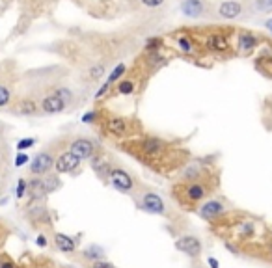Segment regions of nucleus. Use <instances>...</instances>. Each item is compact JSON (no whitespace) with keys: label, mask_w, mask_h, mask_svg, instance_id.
<instances>
[{"label":"nucleus","mask_w":272,"mask_h":268,"mask_svg":"<svg viewBox=\"0 0 272 268\" xmlns=\"http://www.w3.org/2000/svg\"><path fill=\"white\" fill-rule=\"evenodd\" d=\"M97 120V112L92 110V112H86L84 116H82V123H94Z\"/></svg>","instance_id":"nucleus-31"},{"label":"nucleus","mask_w":272,"mask_h":268,"mask_svg":"<svg viewBox=\"0 0 272 268\" xmlns=\"http://www.w3.org/2000/svg\"><path fill=\"white\" fill-rule=\"evenodd\" d=\"M26 190H28V183H26V179H19V181H17V188H15V195H17V199H23V197L26 195Z\"/></svg>","instance_id":"nucleus-25"},{"label":"nucleus","mask_w":272,"mask_h":268,"mask_svg":"<svg viewBox=\"0 0 272 268\" xmlns=\"http://www.w3.org/2000/svg\"><path fill=\"white\" fill-rule=\"evenodd\" d=\"M229 211V207L225 205V201L222 197H218V195H211V197H207L203 203L199 205L196 209L198 216L207 223H213L216 222L220 216H224L225 213Z\"/></svg>","instance_id":"nucleus-5"},{"label":"nucleus","mask_w":272,"mask_h":268,"mask_svg":"<svg viewBox=\"0 0 272 268\" xmlns=\"http://www.w3.org/2000/svg\"><path fill=\"white\" fill-rule=\"evenodd\" d=\"M10 101H11L10 88H8V86H4V84H0V108H2V106H6Z\"/></svg>","instance_id":"nucleus-22"},{"label":"nucleus","mask_w":272,"mask_h":268,"mask_svg":"<svg viewBox=\"0 0 272 268\" xmlns=\"http://www.w3.org/2000/svg\"><path fill=\"white\" fill-rule=\"evenodd\" d=\"M181 11L187 17H199L203 13V4H201V0H185L181 4Z\"/></svg>","instance_id":"nucleus-17"},{"label":"nucleus","mask_w":272,"mask_h":268,"mask_svg":"<svg viewBox=\"0 0 272 268\" xmlns=\"http://www.w3.org/2000/svg\"><path fill=\"white\" fill-rule=\"evenodd\" d=\"M216 188H218V177L215 173L198 179V181H177L170 188L172 199L179 205V209L183 211H196L199 205L205 201L207 197L216 195Z\"/></svg>","instance_id":"nucleus-2"},{"label":"nucleus","mask_w":272,"mask_h":268,"mask_svg":"<svg viewBox=\"0 0 272 268\" xmlns=\"http://www.w3.org/2000/svg\"><path fill=\"white\" fill-rule=\"evenodd\" d=\"M106 181L112 185L114 190H118L120 194L131 195V197L136 194V190H138V186H140V183L136 181V177L122 166H114L112 170H110L108 177H106Z\"/></svg>","instance_id":"nucleus-4"},{"label":"nucleus","mask_w":272,"mask_h":268,"mask_svg":"<svg viewBox=\"0 0 272 268\" xmlns=\"http://www.w3.org/2000/svg\"><path fill=\"white\" fill-rule=\"evenodd\" d=\"M160 45V39H151L149 43H148V49H159Z\"/></svg>","instance_id":"nucleus-37"},{"label":"nucleus","mask_w":272,"mask_h":268,"mask_svg":"<svg viewBox=\"0 0 272 268\" xmlns=\"http://www.w3.org/2000/svg\"><path fill=\"white\" fill-rule=\"evenodd\" d=\"M110 86H112V84L108 82V80H106V82L103 84V86H101V88H99V92L95 93V99H101V97H103L104 93L108 92V88H110Z\"/></svg>","instance_id":"nucleus-33"},{"label":"nucleus","mask_w":272,"mask_h":268,"mask_svg":"<svg viewBox=\"0 0 272 268\" xmlns=\"http://www.w3.org/2000/svg\"><path fill=\"white\" fill-rule=\"evenodd\" d=\"M175 248L181 253H185L188 259L196 261L201 257L203 244H201V239L196 237V235H181L177 241H175Z\"/></svg>","instance_id":"nucleus-6"},{"label":"nucleus","mask_w":272,"mask_h":268,"mask_svg":"<svg viewBox=\"0 0 272 268\" xmlns=\"http://www.w3.org/2000/svg\"><path fill=\"white\" fill-rule=\"evenodd\" d=\"M255 6L259 11H272V0H255Z\"/></svg>","instance_id":"nucleus-29"},{"label":"nucleus","mask_w":272,"mask_h":268,"mask_svg":"<svg viewBox=\"0 0 272 268\" xmlns=\"http://www.w3.org/2000/svg\"><path fill=\"white\" fill-rule=\"evenodd\" d=\"M36 244H38L39 248H47V244H49L47 237H45V235H38V239H36Z\"/></svg>","instance_id":"nucleus-35"},{"label":"nucleus","mask_w":272,"mask_h":268,"mask_svg":"<svg viewBox=\"0 0 272 268\" xmlns=\"http://www.w3.org/2000/svg\"><path fill=\"white\" fill-rule=\"evenodd\" d=\"M104 73V65L103 64H97L94 65L92 69H90V78L92 80H97V78H101V74Z\"/></svg>","instance_id":"nucleus-26"},{"label":"nucleus","mask_w":272,"mask_h":268,"mask_svg":"<svg viewBox=\"0 0 272 268\" xmlns=\"http://www.w3.org/2000/svg\"><path fill=\"white\" fill-rule=\"evenodd\" d=\"M241 11H243V6L239 4V2H235V0H225L220 4V8H218V15L224 19H235L241 15Z\"/></svg>","instance_id":"nucleus-14"},{"label":"nucleus","mask_w":272,"mask_h":268,"mask_svg":"<svg viewBox=\"0 0 272 268\" xmlns=\"http://www.w3.org/2000/svg\"><path fill=\"white\" fill-rule=\"evenodd\" d=\"M207 47L211 50H215V52H225L229 49V41L222 34H213V36H209V39H207Z\"/></svg>","instance_id":"nucleus-16"},{"label":"nucleus","mask_w":272,"mask_h":268,"mask_svg":"<svg viewBox=\"0 0 272 268\" xmlns=\"http://www.w3.org/2000/svg\"><path fill=\"white\" fill-rule=\"evenodd\" d=\"M41 181H43V186H45V192H47V195L52 194V192H56L58 188L62 186V181H60L58 173H47V175L41 177Z\"/></svg>","instance_id":"nucleus-18"},{"label":"nucleus","mask_w":272,"mask_h":268,"mask_svg":"<svg viewBox=\"0 0 272 268\" xmlns=\"http://www.w3.org/2000/svg\"><path fill=\"white\" fill-rule=\"evenodd\" d=\"M38 112V102L32 99H23L17 102V114L21 116H34Z\"/></svg>","instance_id":"nucleus-19"},{"label":"nucleus","mask_w":272,"mask_h":268,"mask_svg":"<svg viewBox=\"0 0 272 268\" xmlns=\"http://www.w3.org/2000/svg\"><path fill=\"white\" fill-rule=\"evenodd\" d=\"M125 69H127V67H125V64L116 65V67H114V71L110 73V76H108V82L112 84V82H116V80H120L123 74H125Z\"/></svg>","instance_id":"nucleus-23"},{"label":"nucleus","mask_w":272,"mask_h":268,"mask_svg":"<svg viewBox=\"0 0 272 268\" xmlns=\"http://www.w3.org/2000/svg\"><path fill=\"white\" fill-rule=\"evenodd\" d=\"M0 268H19V265L10 257H2L0 259Z\"/></svg>","instance_id":"nucleus-30"},{"label":"nucleus","mask_w":272,"mask_h":268,"mask_svg":"<svg viewBox=\"0 0 272 268\" xmlns=\"http://www.w3.org/2000/svg\"><path fill=\"white\" fill-rule=\"evenodd\" d=\"M88 268H116V265L114 263H110V261H95V263H90L88 265Z\"/></svg>","instance_id":"nucleus-28"},{"label":"nucleus","mask_w":272,"mask_h":268,"mask_svg":"<svg viewBox=\"0 0 272 268\" xmlns=\"http://www.w3.org/2000/svg\"><path fill=\"white\" fill-rule=\"evenodd\" d=\"M194 268H201V265H198V267H194Z\"/></svg>","instance_id":"nucleus-40"},{"label":"nucleus","mask_w":272,"mask_h":268,"mask_svg":"<svg viewBox=\"0 0 272 268\" xmlns=\"http://www.w3.org/2000/svg\"><path fill=\"white\" fill-rule=\"evenodd\" d=\"M78 166H80V160H78L73 153H69V151L62 153V155L54 160V171H56L58 175H60V173H73V171H76V168Z\"/></svg>","instance_id":"nucleus-10"},{"label":"nucleus","mask_w":272,"mask_h":268,"mask_svg":"<svg viewBox=\"0 0 272 268\" xmlns=\"http://www.w3.org/2000/svg\"><path fill=\"white\" fill-rule=\"evenodd\" d=\"M132 199L136 201L138 209H142L144 213L149 214H157V216H170L168 213V205L162 199V195L153 190V188H148V186H138L136 194L132 195Z\"/></svg>","instance_id":"nucleus-3"},{"label":"nucleus","mask_w":272,"mask_h":268,"mask_svg":"<svg viewBox=\"0 0 272 268\" xmlns=\"http://www.w3.org/2000/svg\"><path fill=\"white\" fill-rule=\"evenodd\" d=\"M134 92H136V82L131 80V78H125V80L118 84V93L120 95H132Z\"/></svg>","instance_id":"nucleus-21"},{"label":"nucleus","mask_w":272,"mask_h":268,"mask_svg":"<svg viewBox=\"0 0 272 268\" xmlns=\"http://www.w3.org/2000/svg\"><path fill=\"white\" fill-rule=\"evenodd\" d=\"M267 28L271 30V34H272V19H269V21H267Z\"/></svg>","instance_id":"nucleus-39"},{"label":"nucleus","mask_w":272,"mask_h":268,"mask_svg":"<svg viewBox=\"0 0 272 268\" xmlns=\"http://www.w3.org/2000/svg\"><path fill=\"white\" fill-rule=\"evenodd\" d=\"M80 257H82V261H86L90 265V263H95V261H103L106 257V251L101 246H97V244H90L88 248L80 251Z\"/></svg>","instance_id":"nucleus-15"},{"label":"nucleus","mask_w":272,"mask_h":268,"mask_svg":"<svg viewBox=\"0 0 272 268\" xmlns=\"http://www.w3.org/2000/svg\"><path fill=\"white\" fill-rule=\"evenodd\" d=\"M162 2L164 0H142V4H146L148 8H159V6H162Z\"/></svg>","instance_id":"nucleus-34"},{"label":"nucleus","mask_w":272,"mask_h":268,"mask_svg":"<svg viewBox=\"0 0 272 268\" xmlns=\"http://www.w3.org/2000/svg\"><path fill=\"white\" fill-rule=\"evenodd\" d=\"M39 106H41V110L45 112V114H60V112L66 110L67 104L56 92H52L50 95H47V97L41 101Z\"/></svg>","instance_id":"nucleus-11"},{"label":"nucleus","mask_w":272,"mask_h":268,"mask_svg":"<svg viewBox=\"0 0 272 268\" xmlns=\"http://www.w3.org/2000/svg\"><path fill=\"white\" fill-rule=\"evenodd\" d=\"M52 241H54V246H56L62 253L73 255L76 251V241L73 237L66 235V233H54V235H52Z\"/></svg>","instance_id":"nucleus-13"},{"label":"nucleus","mask_w":272,"mask_h":268,"mask_svg":"<svg viewBox=\"0 0 272 268\" xmlns=\"http://www.w3.org/2000/svg\"><path fill=\"white\" fill-rule=\"evenodd\" d=\"M123 149H127L146 166L162 175H168L173 170L185 166V160L177 149H173L168 142L157 138V136L131 140V142L123 144Z\"/></svg>","instance_id":"nucleus-1"},{"label":"nucleus","mask_w":272,"mask_h":268,"mask_svg":"<svg viewBox=\"0 0 272 268\" xmlns=\"http://www.w3.org/2000/svg\"><path fill=\"white\" fill-rule=\"evenodd\" d=\"M69 153H73L82 162V160H88V158L94 157L95 153H97V147H95V144L90 138H76L71 142Z\"/></svg>","instance_id":"nucleus-9"},{"label":"nucleus","mask_w":272,"mask_h":268,"mask_svg":"<svg viewBox=\"0 0 272 268\" xmlns=\"http://www.w3.org/2000/svg\"><path fill=\"white\" fill-rule=\"evenodd\" d=\"M263 239H265V241H269V242H272V227H269L267 231L263 233Z\"/></svg>","instance_id":"nucleus-38"},{"label":"nucleus","mask_w":272,"mask_h":268,"mask_svg":"<svg viewBox=\"0 0 272 268\" xmlns=\"http://www.w3.org/2000/svg\"><path fill=\"white\" fill-rule=\"evenodd\" d=\"M207 265H209V268H220V263L215 257H207Z\"/></svg>","instance_id":"nucleus-36"},{"label":"nucleus","mask_w":272,"mask_h":268,"mask_svg":"<svg viewBox=\"0 0 272 268\" xmlns=\"http://www.w3.org/2000/svg\"><path fill=\"white\" fill-rule=\"evenodd\" d=\"M34 144H36V140L34 138H23L17 142V149H19V153H23L25 149H30Z\"/></svg>","instance_id":"nucleus-27"},{"label":"nucleus","mask_w":272,"mask_h":268,"mask_svg":"<svg viewBox=\"0 0 272 268\" xmlns=\"http://www.w3.org/2000/svg\"><path fill=\"white\" fill-rule=\"evenodd\" d=\"M112 168H114V164H110V158L106 157L104 153H95L94 157H92V170H94L101 179H106Z\"/></svg>","instance_id":"nucleus-12"},{"label":"nucleus","mask_w":272,"mask_h":268,"mask_svg":"<svg viewBox=\"0 0 272 268\" xmlns=\"http://www.w3.org/2000/svg\"><path fill=\"white\" fill-rule=\"evenodd\" d=\"M54 155L50 153V151H41L38 153L36 157L32 158V162H30V175L34 177H43L47 175L49 171L54 168Z\"/></svg>","instance_id":"nucleus-8"},{"label":"nucleus","mask_w":272,"mask_h":268,"mask_svg":"<svg viewBox=\"0 0 272 268\" xmlns=\"http://www.w3.org/2000/svg\"><path fill=\"white\" fill-rule=\"evenodd\" d=\"M104 132L114 138H127L131 134V121L123 116H110L104 120Z\"/></svg>","instance_id":"nucleus-7"},{"label":"nucleus","mask_w":272,"mask_h":268,"mask_svg":"<svg viewBox=\"0 0 272 268\" xmlns=\"http://www.w3.org/2000/svg\"><path fill=\"white\" fill-rule=\"evenodd\" d=\"M28 162V155H25V153H19L17 157H15V166L21 168V166H25Z\"/></svg>","instance_id":"nucleus-32"},{"label":"nucleus","mask_w":272,"mask_h":268,"mask_svg":"<svg viewBox=\"0 0 272 268\" xmlns=\"http://www.w3.org/2000/svg\"><path fill=\"white\" fill-rule=\"evenodd\" d=\"M177 45H179V49L185 52V54H188V52H192V41H190V37H187V36H181L177 39Z\"/></svg>","instance_id":"nucleus-24"},{"label":"nucleus","mask_w":272,"mask_h":268,"mask_svg":"<svg viewBox=\"0 0 272 268\" xmlns=\"http://www.w3.org/2000/svg\"><path fill=\"white\" fill-rule=\"evenodd\" d=\"M255 47H257V39H255L252 34H243V36L239 37V49L244 50V52L252 50Z\"/></svg>","instance_id":"nucleus-20"}]
</instances>
